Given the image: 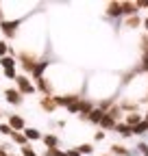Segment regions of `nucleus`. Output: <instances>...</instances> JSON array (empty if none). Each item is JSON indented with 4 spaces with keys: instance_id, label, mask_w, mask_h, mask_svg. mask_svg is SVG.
Returning <instances> with one entry per match:
<instances>
[{
    "instance_id": "15",
    "label": "nucleus",
    "mask_w": 148,
    "mask_h": 156,
    "mask_svg": "<svg viewBox=\"0 0 148 156\" xmlns=\"http://www.w3.org/2000/svg\"><path fill=\"white\" fill-rule=\"evenodd\" d=\"M144 132H148V122H142L133 128V134H144Z\"/></svg>"
},
{
    "instance_id": "23",
    "label": "nucleus",
    "mask_w": 148,
    "mask_h": 156,
    "mask_svg": "<svg viewBox=\"0 0 148 156\" xmlns=\"http://www.w3.org/2000/svg\"><path fill=\"white\" fill-rule=\"evenodd\" d=\"M137 147H139V152H142L144 156H148V145H146V143H139Z\"/></svg>"
},
{
    "instance_id": "14",
    "label": "nucleus",
    "mask_w": 148,
    "mask_h": 156,
    "mask_svg": "<svg viewBox=\"0 0 148 156\" xmlns=\"http://www.w3.org/2000/svg\"><path fill=\"white\" fill-rule=\"evenodd\" d=\"M0 63H2L5 69H13V67H15V61H13L11 56H2V58H0Z\"/></svg>"
},
{
    "instance_id": "17",
    "label": "nucleus",
    "mask_w": 148,
    "mask_h": 156,
    "mask_svg": "<svg viewBox=\"0 0 148 156\" xmlns=\"http://www.w3.org/2000/svg\"><path fill=\"white\" fill-rule=\"evenodd\" d=\"M42 106H44L46 111H52V108H54V102L50 100V98H44V100H42Z\"/></svg>"
},
{
    "instance_id": "22",
    "label": "nucleus",
    "mask_w": 148,
    "mask_h": 156,
    "mask_svg": "<svg viewBox=\"0 0 148 156\" xmlns=\"http://www.w3.org/2000/svg\"><path fill=\"white\" fill-rule=\"evenodd\" d=\"M5 76L11 78V80H15V78H17V76H15V67H13V69H5Z\"/></svg>"
},
{
    "instance_id": "4",
    "label": "nucleus",
    "mask_w": 148,
    "mask_h": 156,
    "mask_svg": "<svg viewBox=\"0 0 148 156\" xmlns=\"http://www.w3.org/2000/svg\"><path fill=\"white\" fill-rule=\"evenodd\" d=\"M9 126H11V130H24V119H22V117L20 115H11L9 117Z\"/></svg>"
},
{
    "instance_id": "7",
    "label": "nucleus",
    "mask_w": 148,
    "mask_h": 156,
    "mask_svg": "<svg viewBox=\"0 0 148 156\" xmlns=\"http://www.w3.org/2000/svg\"><path fill=\"white\" fill-rule=\"evenodd\" d=\"M116 132H120L122 136H131L133 134V128L128 124H116Z\"/></svg>"
},
{
    "instance_id": "6",
    "label": "nucleus",
    "mask_w": 148,
    "mask_h": 156,
    "mask_svg": "<svg viewBox=\"0 0 148 156\" xmlns=\"http://www.w3.org/2000/svg\"><path fill=\"white\" fill-rule=\"evenodd\" d=\"M122 13H124V11H122V5H118V2H111V5H109V9H107V15H111V17H113V15H118V17H120Z\"/></svg>"
},
{
    "instance_id": "24",
    "label": "nucleus",
    "mask_w": 148,
    "mask_h": 156,
    "mask_svg": "<svg viewBox=\"0 0 148 156\" xmlns=\"http://www.w3.org/2000/svg\"><path fill=\"white\" fill-rule=\"evenodd\" d=\"M94 136H96V141H102V139H105V132H102V130H98Z\"/></svg>"
},
{
    "instance_id": "19",
    "label": "nucleus",
    "mask_w": 148,
    "mask_h": 156,
    "mask_svg": "<svg viewBox=\"0 0 148 156\" xmlns=\"http://www.w3.org/2000/svg\"><path fill=\"white\" fill-rule=\"evenodd\" d=\"M22 156H35V150L28 147V145H24V147H22Z\"/></svg>"
},
{
    "instance_id": "26",
    "label": "nucleus",
    "mask_w": 148,
    "mask_h": 156,
    "mask_svg": "<svg viewBox=\"0 0 148 156\" xmlns=\"http://www.w3.org/2000/svg\"><path fill=\"white\" fill-rule=\"evenodd\" d=\"M65 156H79V150H70V152H65Z\"/></svg>"
},
{
    "instance_id": "27",
    "label": "nucleus",
    "mask_w": 148,
    "mask_h": 156,
    "mask_svg": "<svg viewBox=\"0 0 148 156\" xmlns=\"http://www.w3.org/2000/svg\"><path fill=\"white\" fill-rule=\"evenodd\" d=\"M144 26H146V30H148V20H146V22H144Z\"/></svg>"
},
{
    "instance_id": "2",
    "label": "nucleus",
    "mask_w": 148,
    "mask_h": 156,
    "mask_svg": "<svg viewBox=\"0 0 148 156\" xmlns=\"http://www.w3.org/2000/svg\"><path fill=\"white\" fill-rule=\"evenodd\" d=\"M17 26H20V20H13V22H2V24H0V28H2V33H5L7 37H13L15 30H17Z\"/></svg>"
},
{
    "instance_id": "20",
    "label": "nucleus",
    "mask_w": 148,
    "mask_h": 156,
    "mask_svg": "<svg viewBox=\"0 0 148 156\" xmlns=\"http://www.w3.org/2000/svg\"><path fill=\"white\" fill-rule=\"evenodd\" d=\"M0 132H2V134H13V130H11L9 124H2V126H0Z\"/></svg>"
},
{
    "instance_id": "25",
    "label": "nucleus",
    "mask_w": 148,
    "mask_h": 156,
    "mask_svg": "<svg viewBox=\"0 0 148 156\" xmlns=\"http://www.w3.org/2000/svg\"><path fill=\"white\" fill-rule=\"evenodd\" d=\"M5 52H7V44H0V56H5Z\"/></svg>"
},
{
    "instance_id": "16",
    "label": "nucleus",
    "mask_w": 148,
    "mask_h": 156,
    "mask_svg": "<svg viewBox=\"0 0 148 156\" xmlns=\"http://www.w3.org/2000/svg\"><path fill=\"white\" fill-rule=\"evenodd\" d=\"M111 154H120V156H131V152H128V150H124L122 145H113V147H111Z\"/></svg>"
},
{
    "instance_id": "18",
    "label": "nucleus",
    "mask_w": 148,
    "mask_h": 156,
    "mask_svg": "<svg viewBox=\"0 0 148 156\" xmlns=\"http://www.w3.org/2000/svg\"><path fill=\"white\" fill-rule=\"evenodd\" d=\"M94 152V147H91L89 143H85V145H79V154H91Z\"/></svg>"
},
{
    "instance_id": "5",
    "label": "nucleus",
    "mask_w": 148,
    "mask_h": 156,
    "mask_svg": "<svg viewBox=\"0 0 148 156\" xmlns=\"http://www.w3.org/2000/svg\"><path fill=\"white\" fill-rule=\"evenodd\" d=\"M102 117H105V111H102V108H94V111L89 113V122L100 124V122H102Z\"/></svg>"
},
{
    "instance_id": "11",
    "label": "nucleus",
    "mask_w": 148,
    "mask_h": 156,
    "mask_svg": "<svg viewBox=\"0 0 148 156\" xmlns=\"http://www.w3.org/2000/svg\"><path fill=\"white\" fill-rule=\"evenodd\" d=\"M126 122H128V126H131V128H135L137 124H142V117H139L137 113H131V115H128V119H126Z\"/></svg>"
},
{
    "instance_id": "3",
    "label": "nucleus",
    "mask_w": 148,
    "mask_h": 156,
    "mask_svg": "<svg viewBox=\"0 0 148 156\" xmlns=\"http://www.w3.org/2000/svg\"><path fill=\"white\" fill-rule=\"evenodd\" d=\"M5 95H7V102H11V104H20L22 102V93L17 89H7Z\"/></svg>"
},
{
    "instance_id": "28",
    "label": "nucleus",
    "mask_w": 148,
    "mask_h": 156,
    "mask_svg": "<svg viewBox=\"0 0 148 156\" xmlns=\"http://www.w3.org/2000/svg\"><path fill=\"white\" fill-rule=\"evenodd\" d=\"M0 156H7V154H5V152H2V150H0Z\"/></svg>"
},
{
    "instance_id": "1",
    "label": "nucleus",
    "mask_w": 148,
    "mask_h": 156,
    "mask_svg": "<svg viewBox=\"0 0 148 156\" xmlns=\"http://www.w3.org/2000/svg\"><path fill=\"white\" fill-rule=\"evenodd\" d=\"M15 83H17V87H20V93H33V91H35L33 83L28 80L26 76H17V78H15Z\"/></svg>"
},
{
    "instance_id": "8",
    "label": "nucleus",
    "mask_w": 148,
    "mask_h": 156,
    "mask_svg": "<svg viewBox=\"0 0 148 156\" xmlns=\"http://www.w3.org/2000/svg\"><path fill=\"white\" fill-rule=\"evenodd\" d=\"M44 143H46L48 147H57V145H59V139H57L54 134H46V136H44Z\"/></svg>"
},
{
    "instance_id": "10",
    "label": "nucleus",
    "mask_w": 148,
    "mask_h": 156,
    "mask_svg": "<svg viewBox=\"0 0 148 156\" xmlns=\"http://www.w3.org/2000/svg\"><path fill=\"white\" fill-rule=\"evenodd\" d=\"M11 139H13L15 143H20V145H26V141H28L22 132H15V130H13V134H11Z\"/></svg>"
},
{
    "instance_id": "12",
    "label": "nucleus",
    "mask_w": 148,
    "mask_h": 156,
    "mask_svg": "<svg viewBox=\"0 0 148 156\" xmlns=\"http://www.w3.org/2000/svg\"><path fill=\"white\" fill-rule=\"evenodd\" d=\"M24 136H26L28 141H37V139H42V134L37 132V130H33V128H31V130H24Z\"/></svg>"
},
{
    "instance_id": "21",
    "label": "nucleus",
    "mask_w": 148,
    "mask_h": 156,
    "mask_svg": "<svg viewBox=\"0 0 148 156\" xmlns=\"http://www.w3.org/2000/svg\"><path fill=\"white\" fill-rule=\"evenodd\" d=\"M128 26L137 28V26H139V17H137V15H135V17H128Z\"/></svg>"
},
{
    "instance_id": "13",
    "label": "nucleus",
    "mask_w": 148,
    "mask_h": 156,
    "mask_svg": "<svg viewBox=\"0 0 148 156\" xmlns=\"http://www.w3.org/2000/svg\"><path fill=\"white\" fill-rule=\"evenodd\" d=\"M100 126H102V128H111V126H116V119H113L111 115H107V113H105V117H102Z\"/></svg>"
},
{
    "instance_id": "9",
    "label": "nucleus",
    "mask_w": 148,
    "mask_h": 156,
    "mask_svg": "<svg viewBox=\"0 0 148 156\" xmlns=\"http://www.w3.org/2000/svg\"><path fill=\"white\" fill-rule=\"evenodd\" d=\"M122 11L128 13V15H133V13H137V5H133V2H122Z\"/></svg>"
}]
</instances>
